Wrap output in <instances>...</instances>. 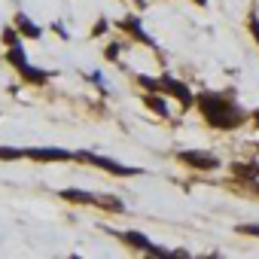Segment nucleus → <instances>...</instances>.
<instances>
[{"label": "nucleus", "instance_id": "nucleus-20", "mask_svg": "<svg viewBox=\"0 0 259 259\" xmlns=\"http://www.w3.org/2000/svg\"><path fill=\"white\" fill-rule=\"evenodd\" d=\"M52 31H55L61 40H70V31H64V25H61V22H52Z\"/></svg>", "mask_w": 259, "mask_h": 259}, {"label": "nucleus", "instance_id": "nucleus-15", "mask_svg": "<svg viewBox=\"0 0 259 259\" xmlns=\"http://www.w3.org/2000/svg\"><path fill=\"white\" fill-rule=\"evenodd\" d=\"M25 159V147H0V162H19Z\"/></svg>", "mask_w": 259, "mask_h": 259}, {"label": "nucleus", "instance_id": "nucleus-23", "mask_svg": "<svg viewBox=\"0 0 259 259\" xmlns=\"http://www.w3.org/2000/svg\"><path fill=\"white\" fill-rule=\"evenodd\" d=\"M247 186H250V189H253V192L259 195V180H253V183H247Z\"/></svg>", "mask_w": 259, "mask_h": 259}, {"label": "nucleus", "instance_id": "nucleus-7", "mask_svg": "<svg viewBox=\"0 0 259 259\" xmlns=\"http://www.w3.org/2000/svg\"><path fill=\"white\" fill-rule=\"evenodd\" d=\"M159 79H162V95H165V98H174V101H177V104H180L183 110L195 107V98H198V95H195V92L189 89V82L177 79L174 73H162Z\"/></svg>", "mask_w": 259, "mask_h": 259}, {"label": "nucleus", "instance_id": "nucleus-21", "mask_svg": "<svg viewBox=\"0 0 259 259\" xmlns=\"http://www.w3.org/2000/svg\"><path fill=\"white\" fill-rule=\"evenodd\" d=\"M250 122H253V125L259 128V107H256V110H250Z\"/></svg>", "mask_w": 259, "mask_h": 259}, {"label": "nucleus", "instance_id": "nucleus-16", "mask_svg": "<svg viewBox=\"0 0 259 259\" xmlns=\"http://www.w3.org/2000/svg\"><path fill=\"white\" fill-rule=\"evenodd\" d=\"M247 31H250V37H253V43L259 46V13H256V10L247 13Z\"/></svg>", "mask_w": 259, "mask_h": 259}, {"label": "nucleus", "instance_id": "nucleus-14", "mask_svg": "<svg viewBox=\"0 0 259 259\" xmlns=\"http://www.w3.org/2000/svg\"><path fill=\"white\" fill-rule=\"evenodd\" d=\"M135 82H138V89H144V92H162V79H153V76H147V73H138Z\"/></svg>", "mask_w": 259, "mask_h": 259}, {"label": "nucleus", "instance_id": "nucleus-17", "mask_svg": "<svg viewBox=\"0 0 259 259\" xmlns=\"http://www.w3.org/2000/svg\"><path fill=\"white\" fill-rule=\"evenodd\" d=\"M110 28H113V25H110V19H107V16H101V19L95 22V28H92V40H98V37H104V34L110 31Z\"/></svg>", "mask_w": 259, "mask_h": 259}, {"label": "nucleus", "instance_id": "nucleus-8", "mask_svg": "<svg viewBox=\"0 0 259 259\" xmlns=\"http://www.w3.org/2000/svg\"><path fill=\"white\" fill-rule=\"evenodd\" d=\"M177 162L186 165L189 171H217V168L223 165L220 156H213V153H207V150H180V153H177Z\"/></svg>", "mask_w": 259, "mask_h": 259}, {"label": "nucleus", "instance_id": "nucleus-11", "mask_svg": "<svg viewBox=\"0 0 259 259\" xmlns=\"http://www.w3.org/2000/svg\"><path fill=\"white\" fill-rule=\"evenodd\" d=\"M141 101H144V107H147L153 116H159V119H171V107H168V101L162 98V92H144Z\"/></svg>", "mask_w": 259, "mask_h": 259}, {"label": "nucleus", "instance_id": "nucleus-4", "mask_svg": "<svg viewBox=\"0 0 259 259\" xmlns=\"http://www.w3.org/2000/svg\"><path fill=\"white\" fill-rule=\"evenodd\" d=\"M64 201H70V204H89V207H101V210H107V213H122L125 210V204H122V198H116V195H107V192H85V189H61L58 192Z\"/></svg>", "mask_w": 259, "mask_h": 259}, {"label": "nucleus", "instance_id": "nucleus-1", "mask_svg": "<svg viewBox=\"0 0 259 259\" xmlns=\"http://www.w3.org/2000/svg\"><path fill=\"white\" fill-rule=\"evenodd\" d=\"M195 107L201 113V119L217 128V132H235L244 122H250V110H244L232 92H201L195 98Z\"/></svg>", "mask_w": 259, "mask_h": 259}, {"label": "nucleus", "instance_id": "nucleus-3", "mask_svg": "<svg viewBox=\"0 0 259 259\" xmlns=\"http://www.w3.org/2000/svg\"><path fill=\"white\" fill-rule=\"evenodd\" d=\"M7 64L28 82V85H46L49 79H52V70H43V67H34L31 61H28V49H25V43H19V46H10L7 49Z\"/></svg>", "mask_w": 259, "mask_h": 259}, {"label": "nucleus", "instance_id": "nucleus-13", "mask_svg": "<svg viewBox=\"0 0 259 259\" xmlns=\"http://www.w3.org/2000/svg\"><path fill=\"white\" fill-rule=\"evenodd\" d=\"M22 40H25V37L19 34V28H16V25H7V28H4V34H0V43H4L7 49H10V46H19Z\"/></svg>", "mask_w": 259, "mask_h": 259}, {"label": "nucleus", "instance_id": "nucleus-6", "mask_svg": "<svg viewBox=\"0 0 259 259\" xmlns=\"http://www.w3.org/2000/svg\"><path fill=\"white\" fill-rule=\"evenodd\" d=\"M25 159L37 165H61V162H76V153L67 147H25Z\"/></svg>", "mask_w": 259, "mask_h": 259}, {"label": "nucleus", "instance_id": "nucleus-5", "mask_svg": "<svg viewBox=\"0 0 259 259\" xmlns=\"http://www.w3.org/2000/svg\"><path fill=\"white\" fill-rule=\"evenodd\" d=\"M76 162L79 165H92V168H98L104 174H113V177H138V174H144L135 165H122V162H116L110 156H101V153H92V150H76Z\"/></svg>", "mask_w": 259, "mask_h": 259}, {"label": "nucleus", "instance_id": "nucleus-24", "mask_svg": "<svg viewBox=\"0 0 259 259\" xmlns=\"http://www.w3.org/2000/svg\"><path fill=\"white\" fill-rule=\"evenodd\" d=\"M192 4H195V7H207V4H210V0H192Z\"/></svg>", "mask_w": 259, "mask_h": 259}, {"label": "nucleus", "instance_id": "nucleus-22", "mask_svg": "<svg viewBox=\"0 0 259 259\" xmlns=\"http://www.w3.org/2000/svg\"><path fill=\"white\" fill-rule=\"evenodd\" d=\"M85 76H89V79H92L95 85H104V82H101V73H85Z\"/></svg>", "mask_w": 259, "mask_h": 259}, {"label": "nucleus", "instance_id": "nucleus-10", "mask_svg": "<svg viewBox=\"0 0 259 259\" xmlns=\"http://www.w3.org/2000/svg\"><path fill=\"white\" fill-rule=\"evenodd\" d=\"M13 25L19 28V34H22L25 40H43V34H46L43 25H37V22H34L31 16H25V13H16V16H13Z\"/></svg>", "mask_w": 259, "mask_h": 259}, {"label": "nucleus", "instance_id": "nucleus-19", "mask_svg": "<svg viewBox=\"0 0 259 259\" xmlns=\"http://www.w3.org/2000/svg\"><path fill=\"white\" fill-rule=\"evenodd\" d=\"M235 232H238V235H247V238H259V223H244V226H238Z\"/></svg>", "mask_w": 259, "mask_h": 259}, {"label": "nucleus", "instance_id": "nucleus-18", "mask_svg": "<svg viewBox=\"0 0 259 259\" xmlns=\"http://www.w3.org/2000/svg\"><path fill=\"white\" fill-rule=\"evenodd\" d=\"M119 55H122V43H119V40H113V43L104 46V58H107V61H119Z\"/></svg>", "mask_w": 259, "mask_h": 259}, {"label": "nucleus", "instance_id": "nucleus-12", "mask_svg": "<svg viewBox=\"0 0 259 259\" xmlns=\"http://www.w3.org/2000/svg\"><path fill=\"white\" fill-rule=\"evenodd\" d=\"M229 171H232V177H235L238 183H253V180H259V162H232Z\"/></svg>", "mask_w": 259, "mask_h": 259}, {"label": "nucleus", "instance_id": "nucleus-9", "mask_svg": "<svg viewBox=\"0 0 259 259\" xmlns=\"http://www.w3.org/2000/svg\"><path fill=\"white\" fill-rule=\"evenodd\" d=\"M116 28L128 37V40H135V43H141V46H147V49H159V43L147 34V28H144V22L138 19V16H122L119 22H116Z\"/></svg>", "mask_w": 259, "mask_h": 259}, {"label": "nucleus", "instance_id": "nucleus-2", "mask_svg": "<svg viewBox=\"0 0 259 259\" xmlns=\"http://www.w3.org/2000/svg\"><path fill=\"white\" fill-rule=\"evenodd\" d=\"M116 241H122L128 250H138L144 256H153V259H174V250L165 247V244H156L150 235L138 232V229H107Z\"/></svg>", "mask_w": 259, "mask_h": 259}]
</instances>
